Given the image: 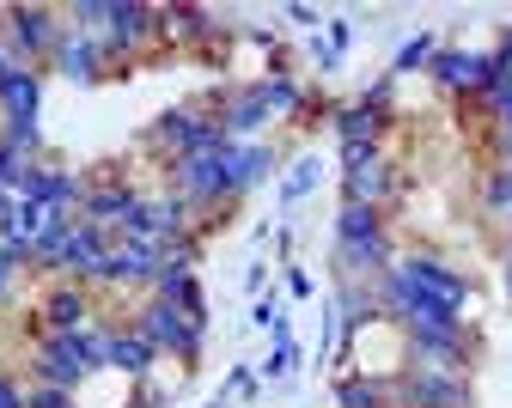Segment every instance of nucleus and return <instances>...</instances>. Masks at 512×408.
I'll list each match as a JSON object with an SVG mask.
<instances>
[{
  "label": "nucleus",
  "instance_id": "nucleus-1",
  "mask_svg": "<svg viewBox=\"0 0 512 408\" xmlns=\"http://www.w3.org/2000/svg\"><path fill=\"white\" fill-rule=\"evenodd\" d=\"M110 354V329H74V335H43L37 342V384H61V390H80L92 372H104Z\"/></svg>",
  "mask_w": 512,
  "mask_h": 408
},
{
  "label": "nucleus",
  "instance_id": "nucleus-2",
  "mask_svg": "<svg viewBox=\"0 0 512 408\" xmlns=\"http://www.w3.org/2000/svg\"><path fill=\"white\" fill-rule=\"evenodd\" d=\"M135 329L147 335L159 354H177V360H189V366H196L202 335H208V323H196V317H189L183 305H171V299H147L141 317H135Z\"/></svg>",
  "mask_w": 512,
  "mask_h": 408
},
{
  "label": "nucleus",
  "instance_id": "nucleus-3",
  "mask_svg": "<svg viewBox=\"0 0 512 408\" xmlns=\"http://www.w3.org/2000/svg\"><path fill=\"white\" fill-rule=\"evenodd\" d=\"M220 147H226V141H220ZM220 147H214V153L171 159V183H177V195L189 201V208H214V201L232 195V189H226V159H220Z\"/></svg>",
  "mask_w": 512,
  "mask_h": 408
},
{
  "label": "nucleus",
  "instance_id": "nucleus-4",
  "mask_svg": "<svg viewBox=\"0 0 512 408\" xmlns=\"http://www.w3.org/2000/svg\"><path fill=\"white\" fill-rule=\"evenodd\" d=\"M153 141L171 147V159H189V153H214L226 134H220V122L202 116V110H165L159 128H153Z\"/></svg>",
  "mask_w": 512,
  "mask_h": 408
},
{
  "label": "nucleus",
  "instance_id": "nucleus-5",
  "mask_svg": "<svg viewBox=\"0 0 512 408\" xmlns=\"http://www.w3.org/2000/svg\"><path fill=\"white\" fill-rule=\"evenodd\" d=\"M397 390H403V408H470V384H464V372L409 366Z\"/></svg>",
  "mask_w": 512,
  "mask_h": 408
},
{
  "label": "nucleus",
  "instance_id": "nucleus-6",
  "mask_svg": "<svg viewBox=\"0 0 512 408\" xmlns=\"http://www.w3.org/2000/svg\"><path fill=\"white\" fill-rule=\"evenodd\" d=\"M104 256H110V232L92 226V220H74L68 244H61L55 268L61 275H74V281H104Z\"/></svg>",
  "mask_w": 512,
  "mask_h": 408
},
{
  "label": "nucleus",
  "instance_id": "nucleus-7",
  "mask_svg": "<svg viewBox=\"0 0 512 408\" xmlns=\"http://www.w3.org/2000/svg\"><path fill=\"white\" fill-rule=\"evenodd\" d=\"M7 19H13V49H19V67H37L43 55H55L61 31H68V25H55V13H49V7H13Z\"/></svg>",
  "mask_w": 512,
  "mask_h": 408
},
{
  "label": "nucleus",
  "instance_id": "nucleus-8",
  "mask_svg": "<svg viewBox=\"0 0 512 408\" xmlns=\"http://www.w3.org/2000/svg\"><path fill=\"white\" fill-rule=\"evenodd\" d=\"M427 74H433L445 92H488L494 61H488L482 49H439V55L427 61Z\"/></svg>",
  "mask_w": 512,
  "mask_h": 408
},
{
  "label": "nucleus",
  "instance_id": "nucleus-9",
  "mask_svg": "<svg viewBox=\"0 0 512 408\" xmlns=\"http://www.w3.org/2000/svg\"><path fill=\"white\" fill-rule=\"evenodd\" d=\"M19 201H37V208H55V214H74L80 201H86V183L74 171H61V165H31Z\"/></svg>",
  "mask_w": 512,
  "mask_h": 408
},
{
  "label": "nucleus",
  "instance_id": "nucleus-10",
  "mask_svg": "<svg viewBox=\"0 0 512 408\" xmlns=\"http://www.w3.org/2000/svg\"><path fill=\"white\" fill-rule=\"evenodd\" d=\"M49 61H55V74H61V80H74V86H92V80L104 74V43L68 25V31H61V43H55V55H49Z\"/></svg>",
  "mask_w": 512,
  "mask_h": 408
},
{
  "label": "nucleus",
  "instance_id": "nucleus-11",
  "mask_svg": "<svg viewBox=\"0 0 512 408\" xmlns=\"http://www.w3.org/2000/svg\"><path fill=\"white\" fill-rule=\"evenodd\" d=\"M159 262H165V244H153V238H122L104 256V281H153Z\"/></svg>",
  "mask_w": 512,
  "mask_h": 408
},
{
  "label": "nucleus",
  "instance_id": "nucleus-12",
  "mask_svg": "<svg viewBox=\"0 0 512 408\" xmlns=\"http://www.w3.org/2000/svg\"><path fill=\"white\" fill-rule=\"evenodd\" d=\"M220 159H226V189H232V195L256 189V183L275 171V147H263V141H226Z\"/></svg>",
  "mask_w": 512,
  "mask_h": 408
},
{
  "label": "nucleus",
  "instance_id": "nucleus-13",
  "mask_svg": "<svg viewBox=\"0 0 512 408\" xmlns=\"http://www.w3.org/2000/svg\"><path fill=\"white\" fill-rule=\"evenodd\" d=\"M37 110H43V74L13 61V74L0 80V122H37Z\"/></svg>",
  "mask_w": 512,
  "mask_h": 408
},
{
  "label": "nucleus",
  "instance_id": "nucleus-14",
  "mask_svg": "<svg viewBox=\"0 0 512 408\" xmlns=\"http://www.w3.org/2000/svg\"><path fill=\"white\" fill-rule=\"evenodd\" d=\"M153 7H128V0H110V25H104V55H122V49H135V43H147L153 37Z\"/></svg>",
  "mask_w": 512,
  "mask_h": 408
},
{
  "label": "nucleus",
  "instance_id": "nucleus-15",
  "mask_svg": "<svg viewBox=\"0 0 512 408\" xmlns=\"http://www.w3.org/2000/svg\"><path fill=\"white\" fill-rule=\"evenodd\" d=\"M159 360V348L147 342L141 329H110V354H104V372H128V378H147V366Z\"/></svg>",
  "mask_w": 512,
  "mask_h": 408
},
{
  "label": "nucleus",
  "instance_id": "nucleus-16",
  "mask_svg": "<svg viewBox=\"0 0 512 408\" xmlns=\"http://www.w3.org/2000/svg\"><path fill=\"white\" fill-rule=\"evenodd\" d=\"M269 116H275V110L263 104V92L250 86L244 98H232V104H226V116H220V134H226V141H256V134L269 128Z\"/></svg>",
  "mask_w": 512,
  "mask_h": 408
},
{
  "label": "nucleus",
  "instance_id": "nucleus-17",
  "mask_svg": "<svg viewBox=\"0 0 512 408\" xmlns=\"http://www.w3.org/2000/svg\"><path fill=\"white\" fill-rule=\"evenodd\" d=\"M43 317H49V335H74V329H86V317H92L86 287H55V293L43 299Z\"/></svg>",
  "mask_w": 512,
  "mask_h": 408
},
{
  "label": "nucleus",
  "instance_id": "nucleus-18",
  "mask_svg": "<svg viewBox=\"0 0 512 408\" xmlns=\"http://www.w3.org/2000/svg\"><path fill=\"white\" fill-rule=\"evenodd\" d=\"M135 201H141V195H135V189H122V183H110V189H86L80 220H92V226H104V232H110V226H122V214L135 208Z\"/></svg>",
  "mask_w": 512,
  "mask_h": 408
},
{
  "label": "nucleus",
  "instance_id": "nucleus-19",
  "mask_svg": "<svg viewBox=\"0 0 512 408\" xmlns=\"http://www.w3.org/2000/svg\"><path fill=\"white\" fill-rule=\"evenodd\" d=\"M348 183V201L354 208H384V195L397 189V171H391V159H378V165H366V171H354V177H342Z\"/></svg>",
  "mask_w": 512,
  "mask_h": 408
},
{
  "label": "nucleus",
  "instance_id": "nucleus-20",
  "mask_svg": "<svg viewBox=\"0 0 512 408\" xmlns=\"http://www.w3.org/2000/svg\"><path fill=\"white\" fill-rule=\"evenodd\" d=\"M366 238H384V208H354V201H342L336 244H366Z\"/></svg>",
  "mask_w": 512,
  "mask_h": 408
},
{
  "label": "nucleus",
  "instance_id": "nucleus-21",
  "mask_svg": "<svg viewBox=\"0 0 512 408\" xmlns=\"http://www.w3.org/2000/svg\"><path fill=\"white\" fill-rule=\"evenodd\" d=\"M378 128H384V110H372V104H348V110H336V141H342V147H354V141H378Z\"/></svg>",
  "mask_w": 512,
  "mask_h": 408
},
{
  "label": "nucleus",
  "instance_id": "nucleus-22",
  "mask_svg": "<svg viewBox=\"0 0 512 408\" xmlns=\"http://www.w3.org/2000/svg\"><path fill=\"white\" fill-rule=\"evenodd\" d=\"M317 183H324V159H317V153L293 159V171L281 177V208H299V201H305V195H311Z\"/></svg>",
  "mask_w": 512,
  "mask_h": 408
},
{
  "label": "nucleus",
  "instance_id": "nucleus-23",
  "mask_svg": "<svg viewBox=\"0 0 512 408\" xmlns=\"http://www.w3.org/2000/svg\"><path fill=\"white\" fill-rule=\"evenodd\" d=\"M336 408H384V384H372V378H342V384H336Z\"/></svg>",
  "mask_w": 512,
  "mask_h": 408
},
{
  "label": "nucleus",
  "instance_id": "nucleus-24",
  "mask_svg": "<svg viewBox=\"0 0 512 408\" xmlns=\"http://www.w3.org/2000/svg\"><path fill=\"white\" fill-rule=\"evenodd\" d=\"M439 55V37L433 31H421V37H409L403 49H397V61H391V74H415V67H427Z\"/></svg>",
  "mask_w": 512,
  "mask_h": 408
},
{
  "label": "nucleus",
  "instance_id": "nucleus-25",
  "mask_svg": "<svg viewBox=\"0 0 512 408\" xmlns=\"http://www.w3.org/2000/svg\"><path fill=\"white\" fill-rule=\"evenodd\" d=\"M256 92H263V104H269V110H299V104H305V86H299V80H287V74L256 80Z\"/></svg>",
  "mask_w": 512,
  "mask_h": 408
},
{
  "label": "nucleus",
  "instance_id": "nucleus-26",
  "mask_svg": "<svg viewBox=\"0 0 512 408\" xmlns=\"http://www.w3.org/2000/svg\"><path fill=\"white\" fill-rule=\"evenodd\" d=\"M0 141H7L19 159H37V147H43V128H37V122H7V128H0Z\"/></svg>",
  "mask_w": 512,
  "mask_h": 408
},
{
  "label": "nucleus",
  "instance_id": "nucleus-27",
  "mask_svg": "<svg viewBox=\"0 0 512 408\" xmlns=\"http://www.w3.org/2000/svg\"><path fill=\"white\" fill-rule=\"evenodd\" d=\"M293 372H299V348H293V335H287V342H275V348H269L263 378H275V384H281V378H293Z\"/></svg>",
  "mask_w": 512,
  "mask_h": 408
},
{
  "label": "nucleus",
  "instance_id": "nucleus-28",
  "mask_svg": "<svg viewBox=\"0 0 512 408\" xmlns=\"http://www.w3.org/2000/svg\"><path fill=\"white\" fill-rule=\"evenodd\" d=\"M482 201H488V208H494V214H512V159H506V165H500V171L488 177V189H482Z\"/></svg>",
  "mask_w": 512,
  "mask_h": 408
},
{
  "label": "nucleus",
  "instance_id": "nucleus-29",
  "mask_svg": "<svg viewBox=\"0 0 512 408\" xmlns=\"http://www.w3.org/2000/svg\"><path fill=\"white\" fill-rule=\"evenodd\" d=\"M384 153H378V141H354V147H342V177H354V171H366V165H378Z\"/></svg>",
  "mask_w": 512,
  "mask_h": 408
},
{
  "label": "nucleus",
  "instance_id": "nucleus-30",
  "mask_svg": "<svg viewBox=\"0 0 512 408\" xmlns=\"http://www.w3.org/2000/svg\"><path fill=\"white\" fill-rule=\"evenodd\" d=\"M25 408H74V390H61V384H37L25 396Z\"/></svg>",
  "mask_w": 512,
  "mask_h": 408
},
{
  "label": "nucleus",
  "instance_id": "nucleus-31",
  "mask_svg": "<svg viewBox=\"0 0 512 408\" xmlns=\"http://www.w3.org/2000/svg\"><path fill=\"white\" fill-rule=\"evenodd\" d=\"M488 61H494V80H512V31L500 37V49H494ZM494 80H488V86H494Z\"/></svg>",
  "mask_w": 512,
  "mask_h": 408
},
{
  "label": "nucleus",
  "instance_id": "nucleus-32",
  "mask_svg": "<svg viewBox=\"0 0 512 408\" xmlns=\"http://www.w3.org/2000/svg\"><path fill=\"white\" fill-rule=\"evenodd\" d=\"M348 37H354V31H348V19H330V55H336V61H342V49H348Z\"/></svg>",
  "mask_w": 512,
  "mask_h": 408
},
{
  "label": "nucleus",
  "instance_id": "nucleus-33",
  "mask_svg": "<svg viewBox=\"0 0 512 408\" xmlns=\"http://www.w3.org/2000/svg\"><path fill=\"white\" fill-rule=\"evenodd\" d=\"M0 408H25V390H19L7 372H0Z\"/></svg>",
  "mask_w": 512,
  "mask_h": 408
},
{
  "label": "nucleus",
  "instance_id": "nucleus-34",
  "mask_svg": "<svg viewBox=\"0 0 512 408\" xmlns=\"http://www.w3.org/2000/svg\"><path fill=\"white\" fill-rule=\"evenodd\" d=\"M13 275H19V256H13L7 244H0V293H7V287H13Z\"/></svg>",
  "mask_w": 512,
  "mask_h": 408
},
{
  "label": "nucleus",
  "instance_id": "nucleus-35",
  "mask_svg": "<svg viewBox=\"0 0 512 408\" xmlns=\"http://www.w3.org/2000/svg\"><path fill=\"white\" fill-rule=\"evenodd\" d=\"M287 293L293 299H311V275H305V268H287Z\"/></svg>",
  "mask_w": 512,
  "mask_h": 408
},
{
  "label": "nucleus",
  "instance_id": "nucleus-36",
  "mask_svg": "<svg viewBox=\"0 0 512 408\" xmlns=\"http://www.w3.org/2000/svg\"><path fill=\"white\" fill-rule=\"evenodd\" d=\"M13 74V61H7V43H0V80H7Z\"/></svg>",
  "mask_w": 512,
  "mask_h": 408
},
{
  "label": "nucleus",
  "instance_id": "nucleus-37",
  "mask_svg": "<svg viewBox=\"0 0 512 408\" xmlns=\"http://www.w3.org/2000/svg\"><path fill=\"white\" fill-rule=\"evenodd\" d=\"M506 299H512V256H506Z\"/></svg>",
  "mask_w": 512,
  "mask_h": 408
},
{
  "label": "nucleus",
  "instance_id": "nucleus-38",
  "mask_svg": "<svg viewBox=\"0 0 512 408\" xmlns=\"http://www.w3.org/2000/svg\"><path fill=\"white\" fill-rule=\"evenodd\" d=\"M506 232H512V214H506Z\"/></svg>",
  "mask_w": 512,
  "mask_h": 408
}]
</instances>
